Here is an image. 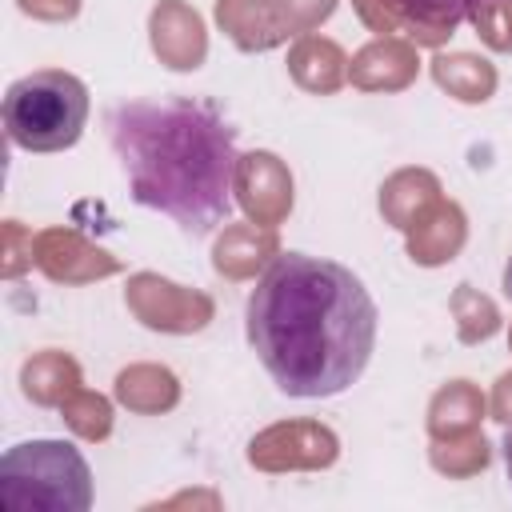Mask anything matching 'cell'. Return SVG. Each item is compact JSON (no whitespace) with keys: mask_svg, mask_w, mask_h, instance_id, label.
Returning <instances> with one entry per match:
<instances>
[{"mask_svg":"<svg viewBox=\"0 0 512 512\" xmlns=\"http://www.w3.org/2000/svg\"><path fill=\"white\" fill-rule=\"evenodd\" d=\"M112 156L140 208L200 240L236 216V128L204 100H120L104 116Z\"/></svg>","mask_w":512,"mask_h":512,"instance_id":"obj_2","label":"cell"},{"mask_svg":"<svg viewBox=\"0 0 512 512\" xmlns=\"http://www.w3.org/2000/svg\"><path fill=\"white\" fill-rule=\"evenodd\" d=\"M0 496L12 512H84L92 504V472L68 440H24L0 460Z\"/></svg>","mask_w":512,"mask_h":512,"instance_id":"obj_4","label":"cell"},{"mask_svg":"<svg viewBox=\"0 0 512 512\" xmlns=\"http://www.w3.org/2000/svg\"><path fill=\"white\" fill-rule=\"evenodd\" d=\"M88 88L80 76L60 68H40L20 76L4 92L8 140L24 152H64L80 140L88 124Z\"/></svg>","mask_w":512,"mask_h":512,"instance_id":"obj_3","label":"cell"},{"mask_svg":"<svg viewBox=\"0 0 512 512\" xmlns=\"http://www.w3.org/2000/svg\"><path fill=\"white\" fill-rule=\"evenodd\" d=\"M504 296L512 300V256H508V264H504Z\"/></svg>","mask_w":512,"mask_h":512,"instance_id":"obj_7","label":"cell"},{"mask_svg":"<svg viewBox=\"0 0 512 512\" xmlns=\"http://www.w3.org/2000/svg\"><path fill=\"white\" fill-rule=\"evenodd\" d=\"M376 300L364 280L324 256L280 252L244 304V332L284 396L348 392L376 348Z\"/></svg>","mask_w":512,"mask_h":512,"instance_id":"obj_1","label":"cell"},{"mask_svg":"<svg viewBox=\"0 0 512 512\" xmlns=\"http://www.w3.org/2000/svg\"><path fill=\"white\" fill-rule=\"evenodd\" d=\"M500 456H504V476H508V484H512V428L504 432V444H500Z\"/></svg>","mask_w":512,"mask_h":512,"instance_id":"obj_6","label":"cell"},{"mask_svg":"<svg viewBox=\"0 0 512 512\" xmlns=\"http://www.w3.org/2000/svg\"><path fill=\"white\" fill-rule=\"evenodd\" d=\"M412 8H420L428 20H444V24H460V20H472L484 4H496V0H404Z\"/></svg>","mask_w":512,"mask_h":512,"instance_id":"obj_5","label":"cell"}]
</instances>
